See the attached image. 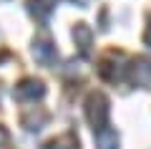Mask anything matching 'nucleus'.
Returning a JSON list of instances; mask_svg holds the SVG:
<instances>
[{
    "instance_id": "6e6552de",
    "label": "nucleus",
    "mask_w": 151,
    "mask_h": 149,
    "mask_svg": "<svg viewBox=\"0 0 151 149\" xmlns=\"http://www.w3.org/2000/svg\"><path fill=\"white\" fill-rule=\"evenodd\" d=\"M53 5H55V0H28V8L38 20H45L53 13Z\"/></svg>"
},
{
    "instance_id": "1a4fd4ad",
    "label": "nucleus",
    "mask_w": 151,
    "mask_h": 149,
    "mask_svg": "<svg viewBox=\"0 0 151 149\" xmlns=\"http://www.w3.org/2000/svg\"><path fill=\"white\" fill-rule=\"evenodd\" d=\"M45 149H78V137H76L73 132H68V134H63V137L53 139Z\"/></svg>"
},
{
    "instance_id": "0eeeda50",
    "label": "nucleus",
    "mask_w": 151,
    "mask_h": 149,
    "mask_svg": "<svg viewBox=\"0 0 151 149\" xmlns=\"http://www.w3.org/2000/svg\"><path fill=\"white\" fill-rule=\"evenodd\" d=\"M96 149H119V134L103 126L96 132Z\"/></svg>"
},
{
    "instance_id": "39448f33",
    "label": "nucleus",
    "mask_w": 151,
    "mask_h": 149,
    "mask_svg": "<svg viewBox=\"0 0 151 149\" xmlns=\"http://www.w3.org/2000/svg\"><path fill=\"white\" fill-rule=\"evenodd\" d=\"M43 94H45V86L40 84V81H35V78H23L20 84L15 86V96L20 101H35V99H40Z\"/></svg>"
},
{
    "instance_id": "f257e3e1",
    "label": "nucleus",
    "mask_w": 151,
    "mask_h": 149,
    "mask_svg": "<svg viewBox=\"0 0 151 149\" xmlns=\"http://www.w3.org/2000/svg\"><path fill=\"white\" fill-rule=\"evenodd\" d=\"M108 114H111V106H108V99L101 94V91H93L86 99V119L93 126V132L103 129L108 124Z\"/></svg>"
},
{
    "instance_id": "f03ea898",
    "label": "nucleus",
    "mask_w": 151,
    "mask_h": 149,
    "mask_svg": "<svg viewBox=\"0 0 151 149\" xmlns=\"http://www.w3.org/2000/svg\"><path fill=\"white\" fill-rule=\"evenodd\" d=\"M126 71H129V81L134 86H139V89L151 86V61L149 58H134L126 66Z\"/></svg>"
},
{
    "instance_id": "7ed1b4c3",
    "label": "nucleus",
    "mask_w": 151,
    "mask_h": 149,
    "mask_svg": "<svg viewBox=\"0 0 151 149\" xmlns=\"http://www.w3.org/2000/svg\"><path fill=\"white\" fill-rule=\"evenodd\" d=\"M124 56L121 53H106L101 58V63H98V73H101V78H106V81H119L121 78V73H124Z\"/></svg>"
},
{
    "instance_id": "423d86ee",
    "label": "nucleus",
    "mask_w": 151,
    "mask_h": 149,
    "mask_svg": "<svg viewBox=\"0 0 151 149\" xmlns=\"http://www.w3.org/2000/svg\"><path fill=\"white\" fill-rule=\"evenodd\" d=\"M73 41H76V46H78V51H81L83 56H88L91 53V46H93V31L86 23H78V25L73 28Z\"/></svg>"
},
{
    "instance_id": "20e7f679",
    "label": "nucleus",
    "mask_w": 151,
    "mask_h": 149,
    "mask_svg": "<svg viewBox=\"0 0 151 149\" xmlns=\"http://www.w3.org/2000/svg\"><path fill=\"white\" fill-rule=\"evenodd\" d=\"M33 56H35L38 63L50 66V63L55 61V46H53V41H50L48 36L35 38V43H33Z\"/></svg>"
},
{
    "instance_id": "9d476101",
    "label": "nucleus",
    "mask_w": 151,
    "mask_h": 149,
    "mask_svg": "<svg viewBox=\"0 0 151 149\" xmlns=\"http://www.w3.org/2000/svg\"><path fill=\"white\" fill-rule=\"evenodd\" d=\"M144 43L151 46V20H149V28H146V36H144Z\"/></svg>"
},
{
    "instance_id": "9b49d317",
    "label": "nucleus",
    "mask_w": 151,
    "mask_h": 149,
    "mask_svg": "<svg viewBox=\"0 0 151 149\" xmlns=\"http://www.w3.org/2000/svg\"><path fill=\"white\" fill-rule=\"evenodd\" d=\"M5 142H8V132L0 126V144H5Z\"/></svg>"
}]
</instances>
